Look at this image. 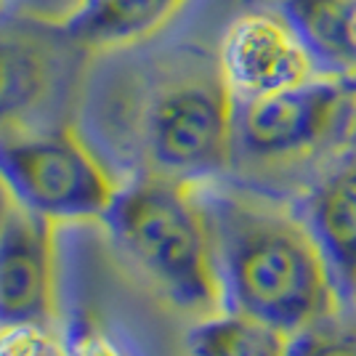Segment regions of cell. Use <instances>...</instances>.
<instances>
[{
  "instance_id": "52a82bcc",
  "label": "cell",
  "mask_w": 356,
  "mask_h": 356,
  "mask_svg": "<svg viewBox=\"0 0 356 356\" xmlns=\"http://www.w3.org/2000/svg\"><path fill=\"white\" fill-rule=\"evenodd\" d=\"M56 223L8 205L0 218V325L56 322Z\"/></svg>"
},
{
  "instance_id": "ba28073f",
  "label": "cell",
  "mask_w": 356,
  "mask_h": 356,
  "mask_svg": "<svg viewBox=\"0 0 356 356\" xmlns=\"http://www.w3.org/2000/svg\"><path fill=\"white\" fill-rule=\"evenodd\" d=\"M298 210L319 239L338 290L356 300V141L330 160Z\"/></svg>"
},
{
  "instance_id": "9a60e30c",
  "label": "cell",
  "mask_w": 356,
  "mask_h": 356,
  "mask_svg": "<svg viewBox=\"0 0 356 356\" xmlns=\"http://www.w3.org/2000/svg\"><path fill=\"white\" fill-rule=\"evenodd\" d=\"M67 346L70 356H131L115 341V335L99 325H83L72 338H67Z\"/></svg>"
},
{
  "instance_id": "4fadbf2b",
  "label": "cell",
  "mask_w": 356,
  "mask_h": 356,
  "mask_svg": "<svg viewBox=\"0 0 356 356\" xmlns=\"http://www.w3.org/2000/svg\"><path fill=\"white\" fill-rule=\"evenodd\" d=\"M0 356H70L67 338L54 325H0Z\"/></svg>"
},
{
  "instance_id": "2e32d148",
  "label": "cell",
  "mask_w": 356,
  "mask_h": 356,
  "mask_svg": "<svg viewBox=\"0 0 356 356\" xmlns=\"http://www.w3.org/2000/svg\"><path fill=\"white\" fill-rule=\"evenodd\" d=\"M351 141H356V122H354V136H351Z\"/></svg>"
},
{
  "instance_id": "6da1fadb",
  "label": "cell",
  "mask_w": 356,
  "mask_h": 356,
  "mask_svg": "<svg viewBox=\"0 0 356 356\" xmlns=\"http://www.w3.org/2000/svg\"><path fill=\"white\" fill-rule=\"evenodd\" d=\"M208 210L226 309L250 314L287 335L332 319L341 290L300 210L242 186L200 184Z\"/></svg>"
},
{
  "instance_id": "7a4b0ae2",
  "label": "cell",
  "mask_w": 356,
  "mask_h": 356,
  "mask_svg": "<svg viewBox=\"0 0 356 356\" xmlns=\"http://www.w3.org/2000/svg\"><path fill=\"white\" fill-rule=\"evenodd\" d=\"M120 250L178 312L205 319L226 312L213 229L200 184L141 173L102 218Z\"/></svg>"
},
{
  "instance_id": "8992f818",
  "label": "cell",
  "mask_w": 356,
  "mask_h": 356,
  "mask_svg": "<svg viewBox=\"0 0 356 356\" xmlns=\"http://www.w3.org/2000/svg\"><path fill=\"white\" fill-rule=\"evenodd\" d=\"M218 72L232 96L258 99L316 77L314 61L280 11H248L221 38Z\"/></svg>"
},
{
  "instance_id": "8fae6325",
  "label": "cell",
  "mask_w": 356,
  "mask_h": 356,
  "mask_svg": "<svg viewBox=\"0 0 356 356\" xmlns=\"http://www.w3.org/2000/svg\"><path fill=\"white\" fill-rule=\"evenodd\" d=\"M51 56L38 40L0 32V131L19 128L48 99Z\"/></svg>"
},
{
  "instance_id": "30bf717a",
  "label": "cell",
  "mask_w": 356,
  "mask_h": 356,
  "mask_svg": "<svg viewBox=\"0 0 356 356\" xmlns=\"http://www.w3.org/2000/svg\"><path fill=\"white\" fill-rule=\"evenodd\" d=\"M322 77L356 80V0H277Z\"/></svg>"
},
{
  "instance_id": "3957f363",
  "label": "cell",
  "mask_w": 356,
  "mask_h": 356,
  "mask_svg": "<svg viewBox=\"0 0 356 356\" xmlns=\"http://www.w3.org/2000/svg\"><path fill=\"white\" fill-rule=\"evenodd\" d=\"M356 88L351 80L316 74L296 88L234 99V165L255 176L312 170L351 144Z\"/></svg>"
},
{
  "instance_id": "5bb4252c",
  "label": "cell",
  "mask_w": 356,
  "mask_h": 356,
  "mask_svg": "<svg viewBox=\"0 0 356 356\" xmlns=\"http://www.w3.org/2000/svg\"><path fill=\"white\" fill-rule=\"evenodd\" d=\"M290 356H356V332L306 330L293 338Z\"/></svg>"
},
{
  "instance_id": "277c9868",
  "label": "cell",
  "mask_w": 356,
  "mask_h": 356,
  "mask_svg": "<svg viewBox=\"0 0 356 356\" xmlns=\"http://www.w3.org/2000/svg\"><path fill=\"white\" fill-rule=\"evenodd\" d=\"M144 173L205 184L234 165V96L221 72L173 77L136 115Z\"/></svg>"
},
{
  "instance_id": "e0dca14e",
  "label": "cell",
  "mask_w": 356,
  "mask_h": 356,
  "mask_svg": "<svg viewBox=\"0 0 356 356\" xmlns=\"http://www.w3.org/2000/svg\"><path fill=\"white\" fill-rule=\"evenodd\" d=\"M351 83H354V88H356V80H351Z\"/></svg>"
},
{
  "instance_id": "7c38bea8",
  "label": "cell",
  "mask_w": 356,
  "mask_h": 356,
  "mask_svg": "<svg viewBox=\"0 0 356 356\" xmlns=\"http://www.w3.org/2000/svg\"><path fill=\"white\" fill-rule=\"evenodd\" d=\"M293 335L242 312L197 319L186 332L189 356H290Z\"/></svg>"
},
{
  "instance_id": "5b68a950",
  "label": "cell",
  "mask_w": 356,
  "mask_h": 356,
  "mask_svg": "<svg viewBox=\"0 0 356 356\" xmlns=\"http://www.w3.org/2000/svg\"><path fill=\"white\" fill-rule=\"evenodd\" d=\"M0 186L14 205L54 223L104 218L122 189L74 128L0 131Z\"/></svg>"
},
{
  "instance_id": "9c48e42d",
  "label": "cell",
  "mask_w": 356,
  "mask_h": 356,
  "mask_svg": "<svg viewBox=\"0 0 356 356\" xmlns=\"http://www.w3.org/2000/svg\"><path fill=\"white\" fill-rule=\"evenodd\" d=\"M186 0H80L56 22L59 32L93 51L122 48L152 38Z\"/></svg>"
}]
</instances>
